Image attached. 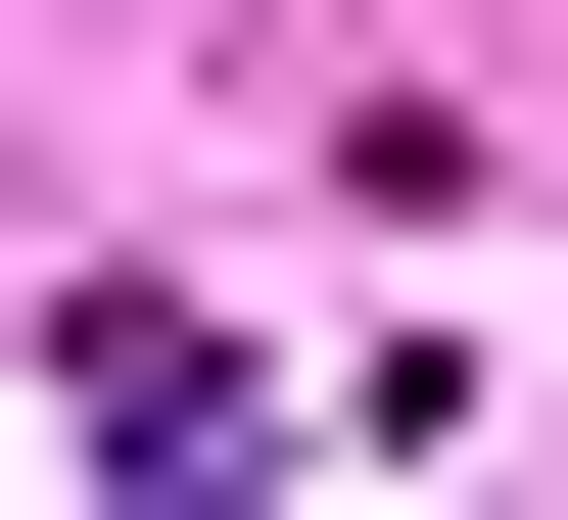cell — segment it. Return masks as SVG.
<instances>
[{
  "label": "cell",
  "instance_id": "cell-1",
  "mask_svg": "<svg viewBox=\"0 0 568 520\" xmlns=\"http://www.w3.org/2000/svg\"><path fill=\"white\" fill-rule=\"evenodd\" d=\"M48 426H95V473H237L284 332H237V284H48Z\"/></svg>",
  "mask_w": 568,
  "mask_h": 520
}]
</instances>
